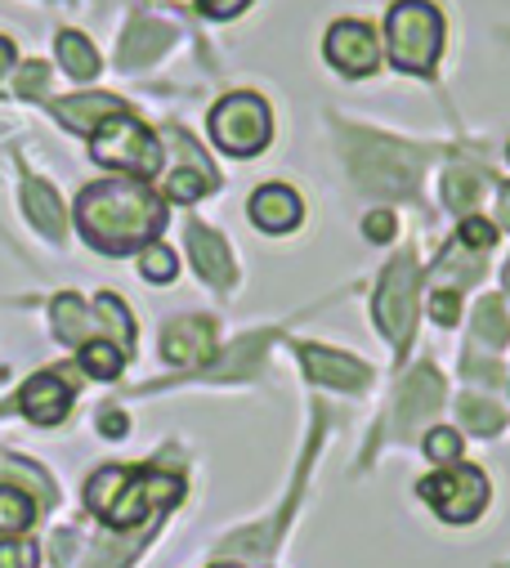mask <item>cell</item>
I'll use <instances>...</instances> for the list:
<instances>
[{
	"instance_id": "obj_1",
	"label": "cell",
	"mask_w": 510,
	"mask_h": 568,
	"mask_svg": "<svg viewBox=\"0 0 510 568\" xmlns=\"http://www.w3.org/2000/svg\"><path fill=\"white\" fill-rule=\"evenodd\" d=\"M76 220H81L85 242L94 251H108V255H125L135 246H149L166 229V211L144 180L90 184L76 202Z\"/></svg>"
},
{
	"instance_id": "obj_2",
	"label": "cell",
	"mask_w": 510,
	"mask_h": 568,
	"mask_svg": "<svg viewBox=\"0 0 510 568\" xmlns=\"http://www.w3.org/2000/svg\"><path fill=\"white\" fill-rule=\"evenodd\" d=\"M386 37H390V59L399 72H412V77L435 72L443 54V19L435 6H426V0H399L390 10Z\"/></svg>"
},
{
	"instance_id": "obj_3",
	"label": "cell",
	"mask_w": 510,
	"mask_h": 568,
	"mask_svg": "<svg viewBox=\"0 0 510 568\" xmlns=\"http://www.w3.org/2000/svg\"><path fill=\"white\" fill-rule=\"evenodd\" d=\"M90 139H94L90 153H94L99 166H112V171L135 175V180H149V175L162 171V144L153 139V130L144 121H135L131 112L108 116Z\"/></svg>"
},
{
	"instance_id": "obj_4",
	"label": "cell",
	"mask_w": 510,
	"mask_h": 568,
	"mask_svg": "<svg viewBox=\"0 0 510 568\" xmlns=\"http://www.w3.org/2000/svg\"><path fill=\"white\" fill-rule=\"evenodd\" d=\"M269 108L261 94H228L211 112V139L228 158H255L269 144Z\"/></svg>"
},
{
	"instance_id": "obj_5",
	"label": "cell",
	"mask_w": 510,
	"mask_h": 568,
	"mask_svg": "<svg viewBox=\"0 0 510 568\" xmlns=\"http://www.w3.org/2000/svg\"><path fill=\"white\" fill-rule=\"evenodd\" d=\"M417 493H421V497L430 501V510L443 515L448 524H470V519H479L483 506H488V479H483L475 466H461V462H452V466L435 470L430 479H421Z\"/></svg>"
},
{
	"instance_id": "obj_6",
	"label": "cell",
	"mask_w": 510,
	"mask_h": 568,
	"mask_svg": "<svg viewBox=\"0 0 510 568\" xmlns=\"http://www.w3.org/2000/svg\"><path fill=\"white\" fill-rule=\"evenodd\" d=\"M412 305H417V268H412V260H395L386 268V277H380L376 296H371L376 327L386 332L395 345L412 341Z\"/></svg>"
},
{
	"instance_id": "obj_7",
	"label": "cell",
	"mask_w": 510,
	"mask_h": 568,
	"mask_svg": "<svg viewBox=\"0 0 510 568\" xmlns=\"http://www.w3.org/2000/svg\"><path fill=\"white\" fill-rule=\"evenodd\" d=\"M354 175L371 193H408L417 180V158L386 139H367L363 149H354Z\"/></svg>"
},
{
	"instance_id": "obj_8",
	"label": "cell",
	"mask_w": 510,
	"mask_h": 568,
	"mask_svg": "<svg viewBox=\"0 0 510 568\" xmlns=\"http://www.w3.org/2000/svg\"><path fill=\"white\" fill-rule=\"evenodd\" d=\"M323 50H327V59H332L345 77H367V72H376V59H380L376 32H371L367 23H354V19L336 23V28L327 32Z\"/></svg>"
},
{
	"instance_id": "obj_9",
	"label": "cell",
	"mask_w": 510,
	"mask_h": 568,
	"mask_svg": "<svg viewBox=\"0 0 510 568\" xmlns=\"http://www.w3.org/2000/svg\"><path fill=\"white\" fill-rule=\"evenodd\" d=\"M72 385L59 376V372H41V376H32L28 385H23V394H19V407H23V416L32 420V425H59L68 412H72Z\"/></svg>"
},
{
	"instance_id": "obj_10",
	"label": "cell",
	"mask_w": 510,
	"mask_h": 568,
	"mask_svg": "<svg viewBox=\"0 0 510 568\" xmlns=\"http://www.w3.org/2000/svg\"><path fill=\"white\" fill-rule=\"evenodd\" d=\"M162 354L171 363H180V367L206 363L215 354V327H211V318H175V323H166Z\"/></svg>"
},
{
	"instance_id": "obj_11",
	"label": "cell",
	"mask_w": 510,
	"mask_h": 568,
	"mask_svg": "<svg viewBox=\"0 0 510 568\" xmlns=\"http://www.w3.org/2000/svg\"><path fill=\"white\" fill-rule=\"evenodd\" d=\"M300 215H305V206L287 184H265L251 197V224L265 233H292L300 224Z\"/></svg>"
},
{
	"instance_id": "obj_12",
	"label": "cell",
	"mask_w": 510,
	"mask_h": 568,
	"mask_svg": "<svg viewBox=\"0 0 510 568\" xmlns=\"http://www.w3.org/2000/svg\"><path fill=\"white\" fill-rule=\"evenodd\" d=\"M300 358H305V367H309V376H314L318 385L363 389V385H367V376H371L358 358H349V354H332V349H318V345H305V349H300Z\"/></svg>"
},
{
	"instance_id": "obj_13",
	"label": "cell",
	"mask_w": 510,
	"mask_h": 568,
	"mask_svg": "<svg viewBox=\"0 0 510 568\" xmlns=\"http://www.w3.org/2000/svg\"><path fill=\"white\" fill-rule=\"evenodd\" d=\"M188 251H193L197 273L211 282V287H228L233 282V260H228V246H224L220 233H211L206 224H188Z\"/></svg>"
},
{
	"instance_id": "obj_14",
	"label": "cell",
	"mask_w": 510,
	"mask_h": 568,
	"mask_svg": "<svg viewBox=\"0 0 510 568\" xmlns=\"http://www.w3.org/2000/svg\"><path fill=\"white\" fill-rule=\"evenodd\" d=\"M149 510H153V497H149V479H144V470H135V475H131V484L121 488V497L108 506L103 524H108L112 532H131V528H140V524L149 519Z\"/></svg>"
},
{
	"instance_id": "obj_15",
	"label": "cell",
	"mask_w": 510,
	"mask_h": 568,
	"mask_svg": "<svg viewBox=\"0 0 510 568\" xmlns=\"http://www.w3.org/2000/svg\"><path fill=\"white\" fill-rule=\"evenodd\" d=\"M54 112H59V121H63L68 130L94 134L108 116H116V112H125V108H121V99H112V94H81V99H63Z\"/></svg>"
},
{
	"instance_id": "obj_16",
	"label": "cell",
	"mask_w": 510,
	"mask_h": 568,
	"mask_svg": "<svg viewBox=\"0 0 510 568\" xmlns=\"http://www.w3.org/2000/svg\"><path fill=\"white\" fill-rule=\"evenodd\" d=\"M23 206H28V220H32L45 237L63 242V233H68V215H63L59 193H54L45 180H28V184H23Z\"/></svg>"
},
{
	"instance_id": "obj_17",
	"label": "cell",
	"mask_w": 510,
	"mask_h": 568,
	"mask_svg": "<svg viewBox=\"0 0 510 568\" xmlns=\"http://www.w3.org/2000/svg\"><path fill=\"white\" fill-rule=\"evenodd\" d=\"M50 314H54V336H59V341H68V345H76V349H81L85 341H94V332H99V327H94V318L85 314V301H81V296H72V292H68V296H59V301L50 305Z\"/></svg>"
},
{
	"instance_id": "obj_18",
	"label": "cell",
	"mask_w": 510,
	"mask_h": 568,
	"mask_svg": "<svg viewBox=\"0 0 510 568\" xmlns=\"http://www.w3.org/2000/svg\"><path fill=\"white\" fill-rule=\"evenodd\" d=\"M166 45H171V28H162V23H135L131 32H125V41H121V63L125 68H140V63L157 59Z\"/></svg>"
},
{
	"instance_id": "obj_19",
	"label": "cell",
	"mask_w": 510,
	"mask_h": 568,
	"mask_svg": "<svg viewBox=\"0 0 510 568\" xmlns=\"http://www.w3.org/2000/svg\"><path fill=\"white\" fill-rule=\"evenodd\" d=\"M439 403H443V385H439L435 367H417V372L408 376V385H404V403H399V412H404L408 420H417V416H430Z\"/></svg>"
},
{
	"instance_id": "obj_20",
	"label": "cell",
	"mask_w": 510,
	"mask_h": 568,
	"mask_svg": "<svg viewBox=\"0 0 510 568\" xmlns=\"http://www.w3.org/2000/svg\"><path fill=\"white\" fill-rule=\"evenodd\" d=\"M94 327L103 332V341H108V332H112V345H116L121 354L135 349V323H131V314H125V305H121L116 296H94Z\"/></svg>"
},
{
	"instance_id": "obj_21",
	"label": "cell",
	"mask_w": 510,
	"mask_h": 568,
	"mask_svg": "<svg viewBox=\"0 0 510 568\" xmlns=\"http://www.w3.org/2000/svg\"><path fill=\"white\" fill-rule=\"evenodd\" d=\"M211 184H215V171H211L206 162L175 166V171L166 175V197H171V202H197V197L211 193Z\"/></svg>"
},
{
	"instance_id": "obj_22",
	"label": "cell",
	"mask_w": 510,
	"mask_h": 568,
	"mask_svg": "<svg viewBox=\"0 0 510 568\" xmlns=\"http://www.w3.org/2000/svg\"><path fill=\"white\" fill-rule=\"evenodd\" d=\"M76 358H81V372L94 376V381H112V376H121V367H125V354H121L112 341H103V336L85 341Z\"/></svg>"
},
{
	"instance_id": "obj_23",
	"label": "cell",
	"mask_w": 510,
	"mask_h": 568,
	"mask_svg": "<svg viewBox=\"0 0 510 568\" xmlns=\"http://www.w3.org/2000/svg\"><path fill=\"white\" fill-rule=\"evenodd\" d=\"M131 475H135V470H125V466H103V470L85 484V506L103 519V515H108V506L121 497V488L131 484Z\"/></svg>"
},
{
	"instance_id": "obj_24",
	"label": "cell",
	"mask_w": 510,
	"mask_h": 568,
	"mask_svg": "<svg viewBox=\"0 0 510 568\" xmlns=\"http://www.w3.org/2000/svg\"><path fill=\"white\" fill-rule=\"evenodd\" d=\"M59 59H63V68H68L76 81H90V77L99 72V54H94V45H90L81 32H63V37H59Z\"/></svg>"
},
{
	"instance_id": "obj_25",
	"label": "cell",
	"mask_w": 510,
	"mask_h": 568,
	"mask_svg": "<svg viewBox=\"0 0 510 568\" xmlns=\"http://www.w3.org/2000/svg\"><path fill=\"white\" fill-rule=\"evenodd\" d=\"M37 519V506H32V497L28 493H19V488H0V532H23L28 524Z\"/></svg>"
},
{
	"instance_id": "obj_26",
	"label": "cell",
	"mask_w": 510,
	"mask_h": 568,
	"mask_svg": "<svg viewBox=\"0 0 510 568\" xmlns=\"http://www.w3.org/2000/svg\"><path fill=\"white\" fill-rule=\"evenodd\" d=\"M439 193H443V206H452V211H470V206L479 202V193H483V180L470 175V171H448L443 184H439Z\"/></svg>"
},
{
	"instance_id": "obj_27",
	"label": "cell",
	"mask_w": 510,
	"mask_h": 568,
	"mask_svg": "<svg viewBox=\"0 0 510 568\" xmlns=\"http://www.w3.org/2000/svg\"><path fill=\"white\" fill-rule=\"evenodd\" d=\"M175 251L171 246H149L144 255H140V273L149 277V282H171L175 277Z\"/></svg>"
},
{
	"instance_id": "obj_28",
	"label": "cell",
	"mask_w": 510,
	"mask_h": 568,
	"mask_svg": "<svg viewBox=\"0 0 510 568\" xmlns=\"http://www.w3.org/2000/svg\"><path fill=\"white\" fill-rule=\"evenodd\" d=\"M475 327H479V336H483L488 345H506V336H510V327H506V318H501V305H497V301H479Z\"/></svg>"
},
{
	"instance_id": "obj_29",
	"label": "cell",
	"mask_w": 510,
	"mask_h": 568,
	"mask_svg": "<svg viewBox=\"0 0 510 568\" xmlns=\"http://www.w3.org/2000/svg\"><path fill=\"white\" fill-rule=\"evenodd\" d=\"M37 559H41V550L28 537H6L0 541V568H37Z\"/></svg>"
},
{
	"instance_id": "obj_30",
	"label": "cell",
	"mask_w": 510,
	"mask_h": 568,
	"mask_svg": "<svg viewBox=\"0 0 510 568\" xmlns=\"http://www.w3.org/2000/svg\"><path fill=\"white\" fill-rule=\"evenodd\" d=\"M461 416H466V425H475V430H483V435H497L501 425H506V416L497 407H488L483 398H466L461 403Z\"/></svg>"
},
{
	"instance_id": "obj_31",
	"label": "cell",
	"mask_w": 510,
	"mask_h": 568,
	"mask_svg": "<svg viewBox=\"0 0 510 568\" xmlns=\"http://www.w3.org/2000/svg\"><path fill=\"white\" fill-rule=\"evenodd\" d=\"M426 453H430V462H439V466H452L457 457H461V435L457 430H430L426 435Z\"/></svg>"
},
{
	"instance_id": "obj_32",
	"label": "cell",
	"mask_w": 510,
	"mask_h": 568,
	"mask_svg": "<svg viewBox=\"0 0 510 568\" xmlns=\"http://www.w3.org/2000/svg\"><path fill=\"white\" fill-rule=\"evenodd\" d=\"M430 314H435V323L439 327H452L457 323V314H461V301H457V292L448 287V292H435V301H430Z\"/></svg>"
},
{
	"instance_id": "obj_33",
	"label": "cell",
	"mask_w": 510,
	"mask_h": 568,
	"mask_svg": "<svg viewBox=\"0 0 510 568\" xmlns=\"http://www.w3.org/2000/svg\"><path fill=\"white\" fill-rule=\"evenodd\" d=\"M492 242H497V229H492L488 220H466V224H461V246H479V251H483V246H492Z\"/></svg>"
},
{
	"instance_id": "obj_34",
	"label": "cell",
	"mask_w": 510,
	"mask_h": 568,
	"mask_svg": "<svg viewBox=\"0 0 510 568\" xmlns=\"http://www.w3.org/2000/svg\"><path fill=\"white\" fill-rule=\"evenodd\" d=\"M45 81H50V68H45V63H28V68H23V77H19V94H23V99H32V94H41V90H45Z\"/></svg>"
},
{
	"instance_id": "obj_35",
	"label": "cell",
	"mask_w": 510,
	"mask_h": 568,
	"mask_svg": "<svg viewBox=\"0 0 510 568\" xmlns=\"http://www.w3.org/2000/svg\"><path fill=\"white\" fill-rule=\"evenodd\" d=\"M363 233H367L371 242H390V237H395V215H390V211H376V215H367Z\"/></svg>"
},
{
	"instance_id": "obj_36",
	"label": "cell",
	"mask_w": 510,
	"mask_h": 568,
	"mask_svg": "<svg viewBox=\"0 0 510 568\" xmlns=\"http://www.w3.org/2000/svg\"><path fill=\"white\" fill-rule=\"evenodd\" d=\"M99 430H103L108 439H121V435H125V416H121L116 407H108V412H99Z\"/></svg>"
},
{
	"instance_id": "obj_37",
	"label": "cell",
	"mask_w": 510,
	"mask_h": 568,
	"mask_svg": "<svg viewBox=\"0 0 510 568\" xmlns=\"http://www.w3.org/2000/svg\"><path fill=\"white\" fill-rule=\"evenodd\" d=\"M202 10L211 19H233L237 10H246V0H202Z\"/></svg>"
},
{
	"instance_id": "obj_38",
	"label": "cell",
	"mask_w": 510,
	"mask_h": 568,
	"mask_svg": "<svg viewBox=\"0 0 510 568\" xmlns=\"http://www.w3.org/2000/svg\"><path fill=\"white\" fill-rule=\"evenodd\" d=\"M14 68V41L10 37H0V77H6Z\"/></svg>"
},
{
	"instance_id": "obj_39",
	"label": "cell",
	"mask_w": 510,
	"mask_h": 568,
	"mask_svg": "<svg viewBox=\"0 0 510 568\" xmlns=\"http://www.w3.org/2000/svg\"><path fill=\"white\" fill-rule=\"evenodd\" d=\"M501 220L510 224V189H501Z\"/></svg>"
},
{
	"instance_id": "obj_40",
	"label": "cell",
	"mask_w": 510,
	"mask_h": 568,
	"mask_svg": "<svg viewBox=\"0 0 510 568\" xmlns=\"http://www.w3.org/2000/svg\"><path fill=\"white\" fill-rule=\"evenodd\" d=\"M215 568H237V564H215Z\"/></svg>"
},
{
	"instance_id": "obj_41",
	"label": "cell",
	"mask_w": 510,
	"mask_h": 568,
	"mask_svg": "<svg viewBox=\"0 0 510 568\" xmlns=\"http://www.w3.org/2000/svg\"><path fill=\"white\" fill-rule=\"evenodd\" d=\"M506 282H510V264H506Z\"/></svg>"
},
{
	"instance_id": "obj_42",
	"label": "cell",
	"mask_w": 510,
	"mask_h": 568,
	"mask_svg": "<svg viewBox=\"0 0 510 568\" xmlns=\"http://www.w3.org/2000/svg\"><path fill=\"white\" fill-rule=\"evenodd\" d=\"M197 6H202V0H197Z\"/></svg>"
}]
</instances>
